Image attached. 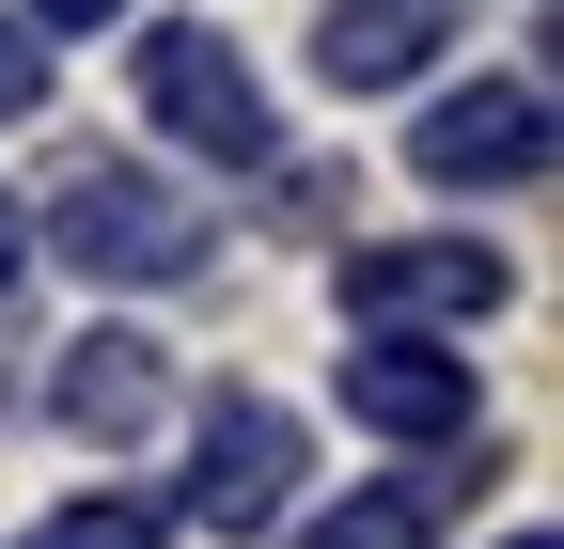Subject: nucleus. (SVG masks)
<instances>
[{
  "label": "nucleus",
  "mask_w": 564,
  "mask_h": 549,
  "mask_svg": "<svg viewBox=\"0 0 564 549\" xmlns=\"http://www.w3.org/2000/svg\"><path fill=\"white\" fill-rule=\"evenodd\" d=\"M47 251L79 267V283H188L204 267V204L173 173H141V158H79L47 189Z\"/></svg>",
  "instance_id": "nucleus-1"
},
{
  "label": "nucleus",
  "mask_w": 564,
  "mask_h": 549,
  "mask_svg": "<svg viewBox=\"0 0 564 549\" xmlns=\"http://www.w3.org/2000/svg\"><path fill=\"white\" fill-rule=\"evenodd\" d=\"M141 110H158L188 158H236V173L282 158V110H267L251 47H236L220 17H158V32H141Z\"/></svg>",
  "instance_id": "nucleus-2"
},
{
  "label": "nucleus",
  "mask_w": 564,
  "mask_h": 549,
  "mask_svg": "<svg viewBox=\"0 0 564 549\" xmlns=\"http://www.w3.org/2000/svg\"><path fill=\"white\" fill-rule=\"evenodd\" d=\"M345 314L392 330V346L470 330V314H502V251H486V236H361V251H345Z\"/></svg>",
  "instance_id": "nucleus-3"
},
{
  "label": "nucleus",
  "mask_w": 564,
  "mask_h": 549,
  "mask_svg": "<svg viewBox=\"0 0 564 549\" xmlns=\"http://www.w3.org/2000/svg\"><path fill=\"white\" fill-rule=\"evenodd\" d=\"M188 518L236 534V549L299 518V424H282L267 392H220V408H204V440H188Z\"/></svg>",
  "instance_id": "nucleus-4"
},
{
  "label": "nucleus",
  "mask_w": 564,
  "mask_h": 549,
  "mask_svg": "<svg viewBox=\"0 0 564 549\" xmlns=\"http://www.w3.org/2000/svg\"><path fill=\"white\" fill-rule=\"evenodd\" d=\"M408 158L440 173V189H533V173H549V95H533V79H470V95L423 110Z\"/></svg>",
  "instance_id": "nucleus-5"
},
{
  "label": "nucleus",
  "mask_w": 564,
  "mask_h": 549,
  "mask_svg": "<svg viewBox=\"0 0 564 549\" xmlns=\"http://www.w3.org/2000/svg\"><path fill=\"white\" fill-rule=\"evenodd\" d=\"M329 392H345V424H377V440H455L470 408H486V377L455 346H392V330H361Z\"/></svg>",
  "instance_id": "nucleus-6"
},
{
  "label": "nucleus",
  "mask_w": 564,
  "mask_h": 549,
  "mask_svg": "<svg viewBox=\"0 0 564 549\" xmlns=\"http://www.w3.org/2000/svg\"><path fill=\"white\" fill-rule=\"evenodd\" d=\"M47 408H63L79 440H141V424L173 408V362L141 346V330H79V346H63V377H47Z\"/></svg>",
  "instance_id": "nucleus-7"
},
{
  "label": "nucleus",
  "mask_w": 564,
  "mask_h": 549,
  "mask_svg": "<svg viewBox=\"0 0 564 549\" xmlns=\"http://www.w3.org/2000/svg\"><path fill=\"white\" fill-rule=\"evenodd\" d=\"M314 63H329L345 95H392V79L440 63V0H329V17H314Z\"/></svg>",
  "instance_id": "nucleus-8"
},
{
  "label": "nucleus",
  "mask_w": 564,
  "mask_h": 549,
  "mask_svg": "<svg viewBox=\"0 0 564 549\" xmlns=\"http://www.w3.org/2000/svg\"><path fill=\"white\" fill-rule=\"evenodd\" d=\"M423 518H440V471H423V487H377V503H329L314 549H423Z\"/></svg>",
  "instance_id": "nucleus-9"
},
{
  "label": "nucleus",
  "mask_w": 564,
  "mask_h": 549,
  "mask_svg": "<svg viewBox=\"0 0 564 549\" xmlns=\"http://www.w3.org/2000/svg\"><path fill=\"white\" fill-rule=\"evenodd\" d=\"M32 549H173V518H158V503H126V487H110V503H63V518H47Z\"/></svg>",
  "instance_id": "nucleus-10"
},
{
  "label": "nucleus",
  "mask_w": 564,
  "mask_h": 549,
  "mask_svg": "<svg viewBox=\"0 0 564 549\" xmlns=\"http://www.w3.org/2000/svg\"><path fill=\"white\" fill-rule=\"evenodd\" d=\"M32 110H47V47L0 17V126H32Z\"/></svg>",
  "instance_id": "nucleus-11"
},
{
  "label": "nucleus",
  "mask_w": 564,
  "mask_h": 549,
  "mask_svg": "<svg viewBox=\"0 0 564 549\" xmlns=\"http://www.w3.org/2000/svg\"><path fill=\"white\" fill-rule=\"evenodd\" d=\"M110 17H126V0H32V17H17V32L47 47V32H110Z\"/></svg>",
  "instance_id": "nucleus-12"
},
{
  "label": "nucleus",
  "mask_w": 564,
  "mask_h": 549,
  "mask_svg": "<svg viewBox=\"0 0 564 549\" xmlns=\"http://www.w3.org/2000/svg\"><path fill=\"white\" fill-rule=\"evenodd\" d=\"M17 251H32V204H17V189H0V283H17Z\"/></svg>",
  "instance_id": "nucleus-13"
},
{
  "label": "nucleus",
  "mask_w": 564,
  "mask_h": 549,
  "mask_svg": "<svg viewBox=\"0 0 564 549\" xmlns=\"http://www.w3.org/2000/svg\"><path fill=\"white\" fill-rule=\"evenodd\" d=\"M502 549H549V534H502Z\"/></svg>",
  "instance_id": "nucleus-14"
}]
</instances>
